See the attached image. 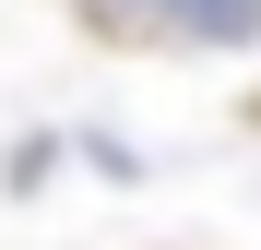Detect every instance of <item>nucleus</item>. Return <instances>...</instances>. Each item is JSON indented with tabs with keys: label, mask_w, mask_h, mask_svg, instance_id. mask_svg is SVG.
Wrapping results in <instances>:
<instances>
[{
	"label": "nucleus",
	"mask_w": 261,
	"mask_h": 250,
	"mask_svg": "<svg viewBox=\"0 0 261 250\" xmlns=\"http://www.w3.org/2000/svg\"><path fill=\"white\" fill-rule=\"evenodd\" d=\"M83 24L143 48V36H190V0H83Z\"/></svg>",
	"instance_id": "nucleus-1"
}]
</instances>
